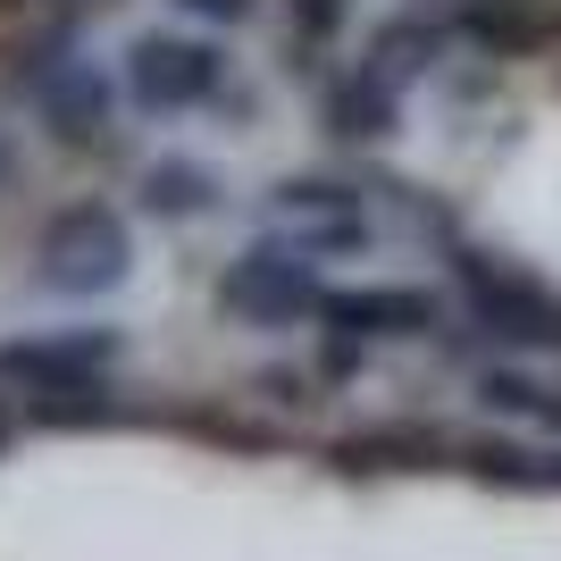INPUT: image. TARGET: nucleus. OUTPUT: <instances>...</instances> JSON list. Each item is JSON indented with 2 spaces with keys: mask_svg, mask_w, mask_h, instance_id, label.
I'll use <instances>...</instances> for the list:
<instances>
[{
  "mask_svg": "<svg viewBox=\"0 0 561 561\" xmlns=\"http://www.w3.org/2000/svg\"><path fill=\"white\" fill-rule=\"evenodd\" d=\"M445 260H453V294H461L469 328L486 335V344L561 352V294L537 277V268H519V260H503V252H478L461 234L445 243Z\"/></svg>",
  "mask_w": 561,
  "mask_h": 561,
  "instance_id": "obj_1",
  "label": "nucleus"
},
{
  "mask_svg": "<svg viewBox=\"0 0 561 561\" xmlns=\"http://www.w3.org/2000/svg\"><path fill=\"white\" fill-rule=\"evenodd\" d=\"M34 277L50 294H117L135 277V234H126L117 202H101V193L59 202L43 218V234H34Z\"/></svg>",
  "mask_w": 561,
  "mask_h": 561,
  "instance_id": "obj_2",
  "label": "nucleus"
},
{
  "mask_svg": "<svg viewBox=\"0 0 561 561\" xmlns=\"http://www.w3.org/2000/svg\"><path fill=\"white\" fill-rule=\"evenodd\" d=\"M218 310L243 319V328H302L328 310V285H319V260H302L285 234L252 243L243 260L218 268Z\"/></svg>",
  "mask_w": 561,
  "mask_h": 561,
  "instance_id": "obj_3",
  "label": "nucleus"
},
{
  "mask_svg": "<svg viewBox=\"0 0 561 561\" xmlns=\"http://www.w3.org/2000/svg\"><path fill=\"white\" fill-rule=\"evenodd\" d=\"M227 93V50L202 34H135L126 43V101L151 117H185L210 110Z\"/></svg>",
  "mask_w": 561,
  "mask_h": 561,
  "instance_id": "obj_4",
  "label": "nucleus"
},
{
  "mask_svg": "<svg viewBox=\"0 0 561 561\" xmlns=\"http://www.w3.org/2000/svg\"><path fill=\"white\" fill-rule=\"evenodd\" d=\"M126 335L117 328H59V335H9L0 344V386L9 394H76L117 369Z\"/></svg>",
  "mask_w": 561,
  "mask_h": 561,
  "instance_id": "obj_5",
  "label": "nucleus"
},
{
  "mask_svg": "<svg viewBox=\"0 0 561 561\" xmlns=\"http://www.w3.org/2000/svg\"><path fill=\"white\" fill-rule=\"evenodd\" d=\"M335 335H360V344H411V335H445V294L427 285H328V310H319Z\"/></svg>",
  "mask_w": 561,
  "mask_h": 561,
  "instance_id": "obj_6",
  "label": "nucleus"
},
{
  "mask_svg": "<svg viewBox=\"0 0 561 561\" xmlns=\"http://www.w3.org/2000/svg\"><path fill=\"white\" fill-rule=\"evenodd\" d=\"M453 34L486 59H537L545 43H561V0H461Z\"/></svg>",
  "mask_w": 561,
  "mask_h": 561,
  "instance_id": "obj_7",
  "label": "nucleus"
},
{
  "mask_svg": "<svg viewBox=\"0 0 561 561\" xmlns=\"http://www.w3.org/2000/svg\"><path fill=\"white\" fill-rule=\"evenodd\" d=\"M319 126H328L335 142H386L402 126V84L377 76L369 59H352V68L328 84V101H319Z\"/></svg>",
  "mask_w": 561,
  "mask_h": 561,
  "instance_id": "obj_8",
  "label": "nucleus"
},
{
  "mask_svg": "<svg viewBox=\"0 0 561 561\" xmlns=\"http://www.w3.org/2000/svg\"><path fill=\"white\" fill-rule=\"evenodd\" d=\"M453 427L427 420H386V427H352L335 445V469H453Z\"/></svg>",
  "mask_w": 561,
  "mask_h": 561,
  "instance_id": "obj_9",
  "label": "nucleus"
},
{
  "mask_svg": "<svg viewBox=\"0 0 561 561\" xmlns=\"http://www.w3.org/2000/svg\"><path fill=\"white\" fill-rule=\"evenodd\" d=\"M445 50H453V25H445V18H386V25L369 34V50H360V59H369L377 76H394L402 93H411V84L445 59Z\"/></svg>",
  "mask_w": 561,
  "mask_h": 561,
  "instance_id": "obj_10",
  "label": "nucleus"
},
{
  "mask_svg": "<svg viewBox=\"0 0 561 561\" xmlns=\"http://www.w3.org/2000/svg\"><path fill=\"white\" fill-rule=\"evenodd\" d=\"M110 101H117V93H110V76H101L93 59H76V68L59 76V84H50L34 110H43V126H50L59 142H93L101 126H110Z\"/></svg>",
  "mask_w": 561,
  "mask_h": 561,
  "instance_id": "obj_11",
  "label": "nucleus"
},
{
  "mask_svg": "<svg viewBox=\"0 0 561 561\" xmlns=\"http://www.w3.org/2000/svg\"><path fill=\"white\" fill-rule=\"evenodd\" d=\"M469 386H478V402H486L494 420H519V427H545V436H561V386H545V377L512 369V360H486Z\"/></svg>",
  "mask_w": 561,
  "mask_h": 561,
  "instance_id": "obj_12",
  "label": "nucleus"
},
{
  "mask_svg": "<svg viewBox=\"0 0 561 561\" xmlns=\"http://www.w3.org/2000/svg\"><path fill=\"white\" fill-rule=\"evenodd\" d=\"M142 210L168 218V227L210 218V210H218V176H210L202 160H151V168H142Z\"/></svg>",
  "mask_w": 561,
  "mask_h": 561,
  "instance_id": "obj_13",
  "label": "nucleus"
},
{
  "mask_svg": "<svg viewBox=\"0 0 561 561\" xmlns=\"http://www.w3.org/2000/svg\"><path fill=\"white\" fill-rule=\"evenodd\" d=\"M453 469L486 478V486H519V494L553 486V461H545V453H528L519 436H461V445H453Z\"/></svg>",
  "mask_w": 561,
  "mask_h": 561,
  "instance_id": "obj_14",
  "label": "nucleus"
},
{
  "mask_svg": "<svg viewBox=\"0 0 561 561\" xmlns=\"http://www.w3.org/2000/svg\"><path fill=\"white\" fill-rule=\"evenodd\" d=\"M117 420H126V402L110 394V377L76 386V394H25V427H117Z\"/></svg>",
  "mask_w": 561,
  "mask_h": 561,
  "instance_id": "obj_15",
  "label": "nucleus"
},
{
  "mask_svg": "<svg viewBox=\"0 0 561 561\" xmlns=\"http://www.w3.org/2000/svg\"><path fill=\"white\" fill-rule=\"evenodd\" d=\"M360 210V185L344 176H285L277 185V218H352Z\"/></svg>",
  "mask_w": 561,
  "mask_h": 561,
  "instance_id": "obj_16",
  "label": "nucleus"
},
{
  "mask_svg": "<svg viewBox=\"0 0 561 561\" xmlns=\"http://www.w3.org/2000/svg\"><path fill=\"white\" fill-rule=\"evenodd\" d=\"M369 210H352V218H294V234H285V243H294V252L302 260H335V252H369Z\"/></svg>",
  "mask_w": 561,
  "mask_h": 561,
  "instance_id": "obj_17",
  "label": "nucleus"
},
{
  "mask_svg": "<svg viewBox=\"0 0 561 561\" xmlns=\"http://www.w3.org/2000/svg\"><path fill=\"white\" fill-rule=\"evenodd\" d=\"M68 68H76V34L59 25V34H43V43H25V50H18V93H34V101H43V93H50V84H59Z\"/></svg>",
  "mask_w": 561,
  "mask_h": 561,
  "instance_id": "obj_18",
  "label": "nucleus"
},
{
  "mask_svg": "<svg viewBox=\"0 0 561 561\" xmlns=\"http://www.w3.org/2000/svg\"><path fill=\"white\" fill-rule=\"evenodd\" d=\"M344 18H352V0H285L294 50H319V43H335V34H344Z\"/></svg>",
  "mask_w": 561,
  "mask_h": 561,
  "instance_id": "obj_19",
  "label": "nucleus"
},
{
  "mask_svg": "<svg viewBox=\"0 0 561 561\" xmlns=\"http://www.w3.org/2000/svg\"><path fill=\"white\" fill-rule=\"evenodd\" d=\"M176 9H193V18H210V25H243L252 18V0H176Z\"/></svg>",
  "mask_w": 561,
  "mask_h": 561,
  "instance_id": "obj_20",
  "label": "nucleus"
},
{
  "mask_svg": "<svg viewBox=\"0 0 561 561\" xmlns=\"http://www.w3.org/2000/svg\"><path fill=\"white\" fill-rule=\"evenodd\" d=\"M18 420H25V411H18V402H9V386H0V453H9V436H18Z\"/></svg>",
  "mask_w": 561,
  "mask_h": 561,
  "instance_id": "obj_21",
  "label": "nucleus"
},
{
  "mask_svg": "<svg viewBox=\"0 0 561 561\" xmlns=\"http://www.w3.org/2000/svg\"><path fill=\"white\" fill-rule=\"evenodd\" d=\"M9 176H18V151H9V135H0V193H9Z\"/></svg>",
  "mask_w": 561,
  "mask_h": 561,
  "instance_id": "obj_22",
  "label": "nucleus"
},
{
  "mask_svg": "<svg viewBox=\"0 0 561 561\" xmlns=\"http://www.w3.org/2000/svg\"><path fill=\"white\" fill-rule=\"evenodd\" d=\"M0 9H50V0H0Z\"/></svg>",
  "mask_w": 561,
  "mask_h": 561,
  "instance_id": "obj_23",
  "label": "nucleus"
},
{
  "mask_svg": "<svg viewBox=\"0 0 561 561\" xmlns=\"http://www.w3.org/2000/svg\"><path fill=\"white\" fill-rule=\"evenodd\" d=\"M553 486H561V461H553Z\"/></svg>",
  "mask_w": 561,
  "mask_h": 561,
  "instance_id": "obj_24",
  "label": "nucleus"
}]
</instances>
